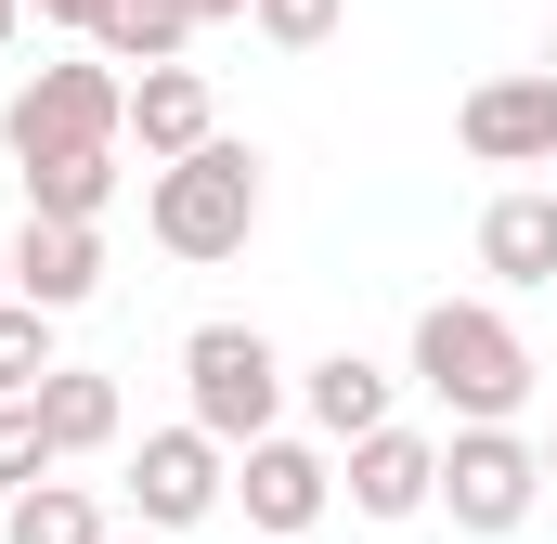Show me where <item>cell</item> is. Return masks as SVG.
Masks as SVG:
<instances>
[{
    "label": "cell",
    "instance_id": "obj_1",
    "mask_svg": "<svg viewBox=\"0 0 557 544\" xmlns=\"http://www.w3.org/2000/svg\"><path fill=\"white\" fill-rule=\"evenodd\" d=\"M416 390L454 428H519V403L545 390V363H532V337L493 298H428L416 311Z\"/></svg>",
    "mask_w": 557,
    "mask_h": 544
},
{
    "label": "cell",
    "instance_id": "obj_2",
    "mask_svg": "<svg viewBox=\"0 0 557 544\" xmlns=\"http://www.w3.org/2000/svg\"><path fill=\"white\" fill-rule=\"evenodd\" d=\"M260 208H273L260 143H234V131L208 143V156H182V169H156V195H143V221H156V247H169V260H247Z\"/></svg>",
    "mask_w": 557,
    "mask_h": 544
},
{
    "label": "cell",
    "instance_id": "obj_3",
    "mask_svg": "<svg viewBox=\"0 0 557 544\" xmlns=\"http://www.w3.org/2000/svg\"><path fill=\"white\" fill-rule=\"evenodd\" d=\"M117 131H131V78H117L104 52L39 65V78L0 104V156H13V169H52V156H117Z\"/></svg>",
    "mask_w": 557,
    "mask_h": 544
},
{
    "label": "cell",
    "instance_id": "obj_4",
    "mask_svg": "<svg viewBox=\"0 0 557 544\" xmlns=\"http://www.w3.org/2000/svg\"><path fill=\"white\" fill-rule=\"evenodd\" d=\"M182 390H195V428L221 454H247V441H273V415H285V350L260 324H195L182 337Z\"/></svg>",
    "mask_w": 557,
    "mask_h": 544
},
{
    "label": "cell",
    "instance_id": "obj_5",
    "mask_svg": "<svg viewBox=\"0 0 557 544\" xmlns=\"http://www.w3.org/2000/svg\"><path fill=\"white\" fill-rule=\"evenodd\" d=\"M441 506H454V532L506 544L545 506V454H532L519 428H454V441H441Z\"/></svg>",
    "mask_w": 557,
    "mask_h": 544
},
{
    "label": "cell",
    "instance_id": "obj_6",
    "mask_svg": "<svg viewBox=\"0 0 557 544\" xmlns=\"http://www.w3.org/2000/svg\"><path fill=\"white\" fill-rule=\"evenodd\" d=\"M221 493H234V454H221L195 415H182V428H156V441L131 454V506H143V532H195Z\"/></svg>",
    "mask_w": 557,
    "mask_h": 544
},
{
    "label": "cell",
    "instance_id": "obj_7",
    "mask_svg": "<svg viewBox=\"0 0 557 544\" xmlns=\"http://www.w3.org/2000/svg\"><path fill=\"white\" fill-rule=\"evenodd\" d=\"M234 506H247V532H260V544H298L324 506H337V467H324L311 441H285V428H273V441L234 454Z\"/></svg>",
    "mask_w": 557,
    "mask_h": 544
},
{
    "label": "cell",
    "instance_id": "obj_8",
    "mask_svg": "<svg viewBox=\"0 0 557 544\" xmlns=\"http://www.w3.org/2000/svg\"><path fill=\"white\" fill-rule=\"evenodd\" d=\"M454 131L480 169H557V78H480Z\"/></svg>",
    "mask_w": 557,
    "mask_h": 544
},
{
    "label": "cell",
    "instance_id": "obj_9",
    "mask_svg": "<svg viewBox=\"0 0 557 544\" xmlns=\"http://www.w3.org/2000/svg\"><path fill=\"white\" fill-rule=\"evenodd\" d=\"M350 506H363V519H428V506H441V441L403 428V415H389L376 441H350Z\"/></svg>",
    "mask_w": 557,
    "mask_h": 544
},
{
    "label": "cell",
    "instance_id": "obj_10",
    "mask_svg": "<svg viewBox=\"0 0 557 544\" xmlns=\"http://www.w3.org/2000/svg\"><path fill=\"white\" fill-rule=\"evenodd\" d=\"M91 285H104V234H91V221H26V234H13V298H26V311L65 324Z\"/></svg>",
    "mask_w": 557,
    "mask_h": 544
},
{
    "label": "cell",
    "instance_id": "obj_11",
    "mask_svg": "<svg viewBox=\"0 0 557 544\" xmlns=\"http://www.w3.org/2000/svg\"><path fill=\"white\" fill-rule=\"evenodd\" d=\"M131 143L156 156V169L208 156V143H221V104H208V78H195V65H156V78H131Z\"/></svg>",
    "mask_w": 557,
    "mask_h": 544
},
{
    "label": "cell",
    "instance_id": "obj_12",
    "mask_svg": "<svg viewBox=\"0 0 557 544\" xmlns=\"http://www.w3.org/2000/svg\"><path fill=\"white\" fill-rule=\"evenodd\" d=\"M298 403L324 441H376L389 428V363H363V350H324V363H298Z\"/></svg>",
    "mask_w": 557,
    "mask_h": 544
},
{
    "label": "cell",
    "instance_id": "obj_13",
    "mask_svg": "<svg viewBox=\"0 0 557 544\" xmlns=\"http://www.w3.org/2000/svg\"><path fill=\"white\" fill-rule=\"evenodd\" d=\"M480 272L493 285H557V195H493L480 208Z\"/></svg>",
    "mask_w": 557,
    "mask_h": 544
},
{
    "label": "cell",
    "instance_id": "obj_14",
    "mask_svg": "<svg viewBox=\"0 0 557 544\" xmlns=\"http://www.w3.org/2000/svg\"><path fill=\"white\" fill-rule=\"evenodd\" d=\"M182 39H195V13H182V0H91V52H104L117 78L182 65Z\"/></svg>",
    "mask_w": 557,
    "mask_h": 544
},
{
    "label": "cell",
    "instance_id": "obj_15",
    "mask_svg": "<svg viewBox=\"0 0 557 544\" xmlns=\"http://www.w3.org/2000/svg\"><path fill=\"white\" fill-rule=\"evenodd\" d=\"M39 428H52V454H104V441H117V376L52 363V376H39Z\"/></svg>",
    "mask_w": 557,
    "mask_h": 544
},
{
    "label": "cell",
    "instance_id": "obj_16",
    "mask_svg": "<svg viewBox=\"0 0 557 544\" xmlns=\"http://www.w3.org/2000/svg\"><path fill=\"white\" fill-rule=\"evenodd\" d=\"M0 544H117V532H104V506H91L78 480H39V493L0 506Z\"/></svg>",
    "mask_w": 557,
    "mask_h": 544
},
{
    "label": "cell",
    "instance_id": "obj_17",
    "mask_svg": "<svg viewBox=\"0 0 557 544\" xmlns=\"http://www.w3.org/2000/svg\"><path fill=\"white\" fill-rule=\"evenodd\" d=\"M117 208V156H52L26 169V221H104Z\"/></svg>",
    "mask_w": 557,
    "mask_h": 544
},
{
    "label": "cell",
    "instance_id": "obj_18",
    "mask_svg": "<svg viewBox=\"0 0 557 544\" xmlns=\"http://www.w3.org/2000/svg\"><path fill=\"white\" fill-rule=\"evenodd\" d=\"M39 376H52V311H0V403H39Z\"/></svg>",
    "mask_w": 557,
    "mask_h": 544
},
{
    "label": "cell",
    "instance_id": "obj_19",
    "mask_svg": "<svg viewBox=\"0 0 557 544\" xmlns=\"http://www.w3.org/2000/svg\"><path fill=\"white\" fill-rule=\"evenodd\" d=\"M52 467H65V454H52V428H39V403H0V506H13V493H39Z\"/></svg>",
    "mask_w": 557,
    "mask_h": 544
},
{
    "label": "cell",
    "instance_id": "obj_20",
    "mask_svg": "<svg viewBox=\"0 0 557 544\" xmlns=\"http://www.w3.org/2000/svg\"><path fill=\"white\" fill-rule=\"evenodd\" d=\"M247 13H260V39H285V52H324L350 0H247Z\"/></svg>",
    "mask_w": 557,
    "mask_h": 544
},
{
    "label": "cell",
    "instance_id": "obj_21",
    "mask_svg": "<svg viewBox=\"0 0 557 544\" xmlns=\"http://www.w3.org/2000/svg\"><path fill=\"white\" fill-rule=\"evenodd\" d=\"M182 13H195V26H234V13H247V0H182Z\"/></svg>",
    "mask_w": 557,
    "mask_h": 544
},
{
    "label": "cell",
    "instance_id": "obj_22",
    "mask_svg": "<svg viewBox=\"0 0 557 544\" xmlns=\"http://www.w3.org/2000/svg\"><path fill=\"white\" fill-rule=\"evenodd\" d=\"M26 13H65V26H91V0H26Z\"/></svg>",
    "mask_w": 557,
    "mask_h": 544
},
{
    "label": "cell",
    "instance_id": "obj_23",
    "mask_svg": "<svg viewBox=\"0 0 557 544\" xmlns=\"http://www.w3.org/2000/svg\"><path fill=\"white\" fill-rule=\"evenodd\" d=\"M13 26H26V0H0V52H13Z\"/></svg>",
    "mask_w": 557,
    "mask_h": 544
},
{
    "label": "cell",
    "instance_id": "obj_24",
    "mask_svg": "<svg viewBox=\"0 0 557 544\" xmlns=\"http://www.w3.org/2000/svg\"><path fill=\"white\" fill-rule=\"evenodd\" d=\"M0 311H13V234H0Z\"/></svg>",
    "mask_w": 557,
    "mask_h": 544
},
{
    "label": "cell",
    "instance_id": "obj_25",
    "mask_svg": "<svg viewBox=\"0 0 557 544\" xmlns=\"http://www.w3.org/2000/svg\"><path fill=\"white\" fill-rule=\"evenodd\" d=\"M117 544H169V532H117Z\"/></svg>",
    "mask_w": 557,
    "mask_h": 544
},
{
    "label": "cell",
    "instance_id": "obj_26",
    "mask_svg": "<svg viewBox=\"0 0 557 544\" xmlns=\"http://www.w3.org/2000/svg\"><path fill=\"white\" fill-rule=\"evenodd\" d=\"M545 480H557V441H545Z\"/></svg>",
    "mask_w": 557,
    "mask_h": 544
},
{
    "label": "cell",
    "instance_id": "obj_27",
    "mask_svg": "<svg viewBox=\"0 0 557 544\" xmlns=\"http://www.w3.org/2000/svg\"><path fill=\"white\" fill-rule=\"evenodd\" d=\"M545 78H557V65H545Z\"/></svg>",
    "mask_w": 557,
    "mask_h": 544
}]
</instances>
